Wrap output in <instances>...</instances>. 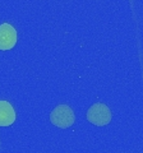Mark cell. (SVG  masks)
<instances>
[{
    "instance_id": "1",
    "label": "cell",
    "mask_w": 143,
    "mask_h": 153,
    "mask_svg": "<svg viewBox=\"0 0 143 153\" xmlns=\"http://www.w3.org/2000/svg\"><path fill=\"white\" fill-rule=\"evenodd\" d=\"M50 120L58 128H69L74 123V114L66 105H60L55 107L50 114Z\"/></svg>"
},
{
    "instance_id": "2",
    "label": "cell",
    "mask_w": 143,
    "mask_h": 153,
    "mask_svg": "<svg viewBox=\"0 0 143 153\" xmlns=\"http://www.w3.org/2000/svg\"><path fill=\"white\" fill-rule=\"evenodd\" d=\"M87 119L89 123L95 124L97 126L107 125L111 120V112L109 107L104 103H96L92 107H89L87 112Z\"/></svg>"
},
{
    "instance_id": "3",
    "label": "cell",
    "mask_w": 143,
    "mask_h": 153,
    "mask_svg": "<svg viewBox=\"0 0 143 153\" xmlns=\"http://www.w3.org/2000/svg\"><path fill=\"white\" fill-rule=\"evenodd\" d=\"M17 44V32L14 27L4 23L0 26V50H10Z\"/></svg>"
},
{
    "instance_id": "4",
    "label": "cell",
    "mask_w": 143,
    "mask_h": 153,
    "mask_svg": "<svg viewBox=\"0 0 143 153\" xmlns=\"http://www.w3.org/2000/svg\"><path fill=\"white\" fill-rule=\"evenodd\" d=\"M16 121V111L7 101H0V126H9Z\"/></svg>"
}]
</instances>
